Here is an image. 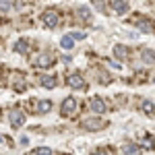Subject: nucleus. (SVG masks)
<instances>
[{"instance_id": "10", "label": "nucleus", "mask_w": 155, "mask_h": 155, "mask_svg": "<svg viewBox=\"0 0 155 155\" xmlns=\"http://www.w3.org/2000/svg\"><path fill=\"white\" fill-rule=\"evenodd\" d=\"M139 17H141V15H139ZM137 25L141 27V31H145V33H149V31L155 29V23H151V21H143V19H137Z\"/></svg>"}, {"instance_id": "3", "label": "nucleus", "mask_w": 155, "mask_h": 155, "mask_svg": "<svg viewBox=\"0 0 155 155\" xmlns=\"http://www.w3.org/2000/svg\"><path fill=\"white\" fill-rule=\"evenodd\" d=\"M54 64V56L50 54V52H44V54H39L35 58V66L37 68H50Z\"/></svg>"}, {"instance_id": "1", "label": "nucleus", "mask_w": 155, "mask_h": 155, "mask_svg": "<svg viewBox=\"0 0 155 155\" xmlns=\"http://www.w3.org/2000/svg\"><path fill=\"white\" fill-rule=\"evenodd\" d=\"M101 126H104V120L99 118V116H93V118H85L83 120V128H85V130H89V132L99 130Z\"/></svg>"}, {"instance_id": "26", "label": "nucleus", "mask_w": 155, "mask_h": 155, "mask_svg": "<svg viewBox=\"0 0 155 155\" xmlns=\"http://www.w3.org/2000/svg\"><path fill=\"white\" fill-rule=\"evenodd\" d=\"M153 81H155V79H153Z\"/></svg>"}, {"instance_id": "19", "label": "nucleus", "mask_w": 155, "mask_h": 155, "mask_svg": "<svg viewBox=\"0 0 155 155\" xmlns=\"http://www.w3.org/2000/svg\"><path fill=\"white\" fill-rule=\"evenodd\" d=\"M77 15H79L81 19H85V21H89V8H79Z\"/></svg>"}, {"instance_id": "17", "label": "nucleus", "mask_w": 155, "mask_h": 155, "mask_svg": "<svg viewBox=\"0 0 155 155\" xmlns=\"http://www.w3.org/2000/svg\"><path fill=\"white\" fill-rule=\"evenodd\" d=\"M39 83L44 85L46 89H52V87L56 85V79H54V77H48V74H44V77H39Z\"/></svg>"}, {"instance_id": "4", "label": "nucleus", "mask_w": 155, "mask_h": 155, "mask_svg": "<svg viewBox=\"0 0 155 155\" xmlns=\"http://www.w3.org/2000/svg\"><path fill=\"white\" fill-rule=\"evenodd\" d=\"M74 110H77V99H74V97H66V99L62 101V107H60L62 116H71Z\"/></svg>"}, {"instance_id": "25", "label": "nucleus", "mask_w": 155, "mask_h": 155, "mask_svg": "<svg viewBox=\"0 0 155 155\" xmlns=\"http://www.w3.org/2000/svg\"><path fill=\"white\" fill-rule=\"evenodd\" d=\"M0 143H4V137H2V134H0Z\"/></svg>"}, {"instance_id": "11", "label": "nucleus", "mask_w": 155, "mask_h": 155, "mask_svg": "<svg viewBox=\"0 0 155 155\" xmlns=\"http://www.w3.org/2000/svg\"><path fill=\"white\" fill-rule=\"evenodd\" d=\"M141 110H143L147 116H153L155 114V104L151 101V99H145L143 104H141Z\"/></svg>"}, {"instance_id": "21", "label": "nucleus", "mask_w": 155, "mask_h": 155, "mask_svg": "<svg viewBox=\"0 0 155 155\" xmlns=\"http://www.w3.org/2000/svg\"><path fill=\"white\" fill-rule=\"evenodd\" d=\"M8 8H11V4H8L6 0H0V11H2V12H6Z\"/></svg>"}, {"instance_id": "24", "label": "nucleus", "mask_w": 155, "mask_h": 155, "mask_svg": "<svg viewBox=\"0 0 155 155\" xmlns=\"http://www.w3.org/2000/svg\"><path fill=\"white\" fill-rule=\"evenodd\" d=\"M93 155H106V153H104V151H97V153H93Z\"/></svg>"}, {"instance_id": "12", "label": "nucleus", "mask_w": 155, "mask_h": 155, "mask_svg": "<svg viewBox=\"0 0 155 155\" xmlns=\"http://www.w3.org/2000/svg\"><path fill=\"white\" fill-rule=\"evenodd\" d=\"M50 110H52V101H50V99H39L37 112H39V114H48Z\"/></svg>"}, {"instance_id": "6", "label": "nucleus", "mask_w": 155, "mask_h": 155, "mask_svg": "<svg viewBox=\"0 0 155 155\" xmlns=\"http://www.w3.org/2000/svg\"><path fill=\"white\" fill-rule=\"evenodd\" d=\"M66 83L71 85L72 89H83V87H85V81H83L81 74H71V77L66 79Z\"/></svg>"}, {"instance_id": "9", "label": "nucleus", "mask_w": 155, "mask_h": 155, "mask_svg": "<svg viewBox=\"0 0 155 155\" xmlns=\"http://www.w3.org/2000/svg\"><path fill=\"white\" fill-rule=\"evenodd\" d=\"M112 8L118 12V15H124V12L128 11V2L126 0H114L112 2Z\"/></svg>"}, {"instance_id": "7", "label": "nucleus", "mask_w": 155, "mask_h": 155, "mask_svg": "<svg viewBox=\"0 0 155 155\" xmlns=\"http://www.w3.org/2000/svg\"><path fill=\"white\" fill-rule=\"evenodd\" d=\"M114 56L118 60H126L128 58V48L122 46V44H116V46H114Z\"/></svg>"}, {"instance_id": "18", "label": "nucleus", "mask_w": 155, "mask_h": 155, "mask_svg": "<svg viewBox=\"0 0 155 155\" xmlns=\"http://www.w3.org/2000/svg\"><path fill=\"white\" fill-rule=\"evenodd\" d=\"M60 46L64 50H72V46H74V39H72L71 35H64L62 39H60Z\"/></svg>"}, {"instance_id": "2", "label": "nucleus", "mask_w": 155, "mask_h": 155, "mask_svg": "<svg viewBox=\"0 0 155 155\" xmlns=\"http://www.w3.org/2000/svg\"><path fill=\"white\" fill-rule=\"evenodd\" d=\"M41 21H44V25H46V27H56V25H58V11H54V8L44 11Z\"/></svg>"}, {"instance_id": "5", "label": "nucleus", "mask_w": 155, "mask_h": 155, "mask_svg": "<svg viewBox=\"0 0 155 155\" xmlns=\"http://www.w3.org/2000/svg\"><path fill=\"white\" fill-rule=\"evenodd\" d=\"M8 120H11L12 126H23L25 114L21 112V110H11V112H8Z\"/></svg>"}, {"instance_id": "23", "label": "nucleus", "mask_w": 155, "mask_h": 155, "mask_svg": "<svg viewBox=\"0 0 155 155\" xmlns=\"http://www.w3.org/2000/svg\"><path fill=\"white\" fill-rule=\"evenodd\" d=\"M93 4H95L101 12H106V6H104V2H101V0H93Z\"/></svg>"}, {"instance_id": "13", "label": "nucleus", "mask_w": 155, "mask_h": 155, "mask_svg": "<svg viewBox=\"0 0 155 155\" xmlns=\"http://www.w3.org/2000/svg\"><path fill=\"white\" fill-rule=\"evenodd\" d=\"M15 50H17L19 54H27V52H29V41H27V39H17Z\"/></svg>"}, {"instance_id": "14", "label": "nucleus", "mask_w": 155, "mask_h": 155, "mask_svg": "<svg viewBox=\"0 0 155 155\" xmlns=\"http://www.w3.org/2000/svg\"><path fill=\"white\" fill-rule=\"evenodd\" d=\"M141 58H143V62H147V64H153V62H155V52L145 48L143 52H141Z\"/></svg>"}, {"instance_id": "22", "label": "nucleus", "mask_w": 155, "mask_h": 155, "mask_svg": "<svg viewBox=\"0 0 155 155\" xmlns=\"http://www.w3.org/2000/svg\"><path fill=\"white\" fill-rule=\"evenodd\" d=\"M71 37H72V39H83V37H85V33H81V31H72V33H71Z\"/></svg>"}, {"instance_id": "20", "label": "nucleus", "mask_w": 155, "mask_h": 155, "mask_svg": "<svg viewBox=\"0 0 155 155\" xmlns=\"http://www.w3.org/2000/svg\"><path fill=\"white\" fill-rule=\"evenodd\" d=\"M37 155H52V149H48V147H39V149H35Z\"/></svg>"}, {"instance_id": "15", "label": "nucleus", "mask_w": 155, "mask_h": 155, "mask_svg": "<svg viewBox=\"0 0 155 155\" xmlns=\"http://www.w3.org/2000/svg\"><path fill=\"white\" fill-rule=\"evenodd\" d=\"M122 151H124V155H141V147L139 145H124Z\"/></svg>"}, {"instance_id": "8", "label": "nucleus", "mask_w": 155, "mask_h": 155, "mask_svg": "<svg viewBox=\"0 0 155 155\" xmlns=\"http://www.w3.org/2000/svg\"><path fill=\"white\" fill-rule=\"evenodd\" d=\"M91 110H93L95 114H104V112H106V104H104V99L93 97V99H91Z\"/></svg>"}, {"instance_id": "16", "label": "nucleus", "mask_w": 155, "mask_h": 155, "mask_svg": "<svg viewBox=\"0 0 155 155\" xmlns=\"http://www.w3.org/2000/svg\"><path fill=\"white\" fill-rule=\"evenodd\" d=\"M12 85H15V89H17V91H23V89H25V85H23V74H21V72L12 74Z\"/></svg>"}]
</instances>
